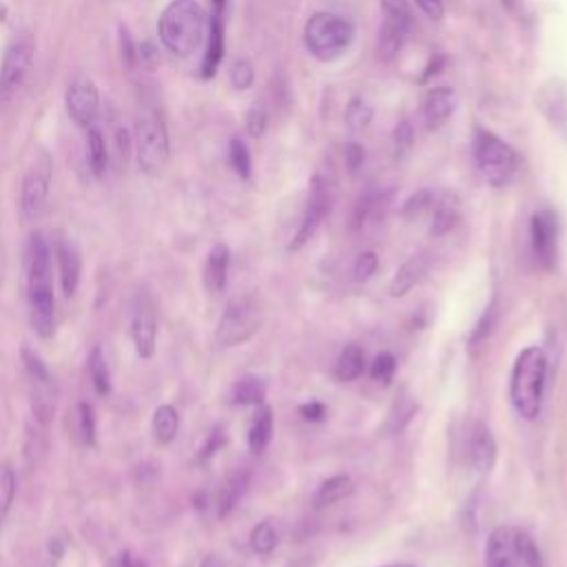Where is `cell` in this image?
Masks as SVG:
<instances>
[{
	"mask_svg": "<svg viewBox=\"0 0 567 567\" xmlns=\"http://www.w3.org/2000/svg\"><path fill=\"white\" fill-rule=\"evenodd\" d=\"M28 273V313L34 332L50 339L56 330V299H54V264L52 249L41 233H34L25 249Z\"/></svg>",
	"mask_w": 567,
	"mask_h": 567,
	"instance_id": "1",
	"label": "cell"
},
{
	"mask_svg": "<svg viewBox=\"0 0 567 567\" xmlns=\"http://www.w3.org/2000/svg\"><path fill=\"white\" fill-rule=\"evenodd\" d=\"M209 19L198 0H171L157 19V36L166 52L179 58L194 56L207 41Z\"/></svg>",
	"mask_w": 567,
	"mask_h": 567,
	"instance_id": "2",
	"label": "cell"
},
{
	"mask_svg": "<svg viewBox=\"0 0 567 567\" xmlns=\"http://www.w3.org/2000/svg\"><path fill=\"white\" fill-rule=\"evenodd\" d=\"M547 382V359L538 346H527L519 352L510 374V402L514 413L534 422L541 415Z\"/></svg>",
	"mask_w": 567,
	"mask_h": 567,
	"instance_id": "3",
	"label": "cell"
},
{
	"mask_svg": "<svg viewBox=\"0 0 567 567\" xmlns=\"http://www.w3.org/2000/svg\"><path fill=\"white\" fill-rule=\"evenodd\" d=\"M355 41V25L337 14H313L304 28V45L315 61L330 63L348 52Z\"/></svg>",
	"mask_w": 567,
	"mask_h": 567,
	"instance_id": "4",
	"label": "cell"
},
{
	"mask_svg": "<svg viewBox=\"0 0 567 567\" xmlns=\"http://www.w3.org/2000/svg\"><path fill=\"white\" fill-rule=\"evenodd\" d=\"M133 149L138 155V166L144 175L155 177L164 171L171 155L168 131L162 116L153 109H146L135 120Z\"/></svg>",
	"mask_w": 567,
	"mask_h": 567,
	"instance_id": "5",
	"label": "cell"
},
{
	"mask_svg": "<svg viewBox=\"0 0 567 567\" xmlns=\"http://www.w3.org/2000/svg\"><path fill=\"white\" fill-rule=\"evenodd\" d=\"M475 160L483 179L494 188L508 186L521 162L519 153L508 142L481 127L475 133Z\"/></svg>",
	"mask_w": 567,
	"mask_h": 567,
	"instance_id": "6",
	"label": "cell"
},
{
	"mask_svg": "<svg viewBox=\"0 0 567 567\" xmlns=\"http://www.w3.org/2000/svg\"><path fill=\"white\" fill-rule=\"evenodd\" d=\"M21 357H23L28 384H30L32 417L36 419V424L41 428H50L54 417H56V408H58L56 380L52 377L43 357L36 350H32L30 346H25L21 350Z\"/></svg>",
	"mask_w": 567,
	"mask_h": 567,
	"instance_id": "7",
	"label": "cell"
},
{
	"mask_svg": "<svg viewBox=\"0 0 567 567\" xmlns=\"http://www.w3.org/2000/svg\"><path fill=\"white\" fill-rule=\"evenodd\" d=\"M36 58V39L30 30L17 32L0 65V107L10 105L25 87Z\"/></svg>",
	"mask_w": 567,
	"mask_h": 567,
	"instance_id": "8",
	"label": "cell"
},
{
	"mask_svg": "<svg viewBox=\"0 0 567 567\" xmlns=\"http://www.w3.org/2000/svg\"><path fill=\"white\" fill-rule=\"evenodd\" d=\"M262 326V310L255 299L242 297L227 306L222 313L218 328H216V341L222 348H236L247 344Z\"/></svg>",
	"mask_w": 567,
	"mask_h": 567,
	"instance_id": "9",
	"label": "cell"
},
{
	"mask_svg": "<svg viewBox=\"0 0 567 567\" xmlns=\"http://www.w3.org/2000/svg\"><path fill=\"white\" fill-rule=\"evenodd\" d=\"M52 175H54L52 157H50V153H41L28 168L23 184H21L19 209H21V218L25 222L41 218V214L45 211L47 200H50Z\"/></svg>",
	"mask_w": 567,
	"mask_h": 567,
	"instance_id": "10",
	"label": "cell"
},
{
	"mask_svg": "<svg viewBox=\"0 0 567 567\" xmlns=\"http://www.w3.org/2000/svg\"><path fill=\"white\" fill-rule=\"evenodd\" d=\"M131 341L138 357L151 359L157 344V310L146 291L135 293L131 304Z\"/></svg>",
	"mask_w": 567,
	"mask_h": 567,
	"instance_id": "11",
	"label": "cell"
},
{
	"mask_svg": "<svg viewBox=\"0 0 567 567\" xmlns=\"http://www.w3.org/2000/svg\"><path fill=\"white\" fill-rule=\"evenodd\" d=\"M328 209H330V186L321 175H315L310 182V194H308L304 218L299 222V229H297L288 251H299L313 240V236L317 233Z\"/></svg>",
	"mask_w": 567,
	"mask_h": 567,
	"instance_id": "12",
	"label": "cell"
},
{
	"mask_svg": "<svg viewBox=\"0 0 567 567\" xmlns=\"http://www.w3.org/2000/svg\"><path fill=\"white\" fill-rule=\"evenodd\" d=\"M65 105H67L69 118L80 129L96 127V120L100 116V91L91 78H87V76L74 78L67 89Z\"/></svg>",
	"mask_w": 567,
	"mask_h": 567,
	"instance_id": "13",
	"label": "cell"
},
{
	"mask_svg": "<svg viewBox=\"0 0 567 567\" xmlns=\"http://www.w3.org/2000/svg\"><path fill=\"white\" fill-rule=\"evenodd\" d=\"M530 242L536 262L552 271L558 258V220L552 211H536L530 220Z\"/></svg>",
	"mask_w": 567,
	"mask_h": 567,
	"instance_id": "14",
	"label": "cell"
},
{
	"mask_svg": "<svg viewBox=\"0 0 567 567\" xmlns=\"http://www.w3.org/2000/svg\"><path fill=\"white\" fill-rule=\"evenodd\" d=\"M56 262H58V275H61V288L63 295L69 299L76 295L83 277V255L78 247L72 240H61L56 244Z\"/></svg>",
	"mask_w": 567,
	"mask_h": 567,
	"instance_id": "15",
	"label": "cell"
},
{
	"mask_svg": "<svg viewBox=\"0 0 567 567\" xmlns=\"http://www.w3.org/2000/svg\"><path fill=\"white\" fill-rule=\"evenodd\" d=\"M470 461L479 475H490L497 464V441L486 424H475L470 435Z\"/></svg>",
	"mask_w": 567,
	"mask_h": 567,
	"instance_id": "16",
	"label": "cell"
},
{
	"mask_svg": "<svg viewBox=\"0 0 567 567\" xmlns=\"http://www.w3.org/2000/svg\"><path fill=\"white\" fill-rule=\"evenodd\" d=\"M455 91L450 87H435L424 98V120L430 131L441 129L455 113Z\"/></svg>",
	"mask_w": 567,
	"mask_h": 567,
	"instance_id": "17",
	"label": "cell"
},
{
	"mask_svg": "<svg viewBox=\"0 0 567 567\" xmlns=\"http://www.w3.org/2000/svg\"><path fill=\"white\" fill-rule=\"evenodd\" d=\"M428 269H430V258L426 253L413 255L408 262H404L391 282V288H389L391 297H395V299L406 297L417 284H422L426 280Z\"/></svg>",
	"mask_w": 567,
	"mask_h": 567,
	"instance_id": "18",
	"label": "cell"
},
{
	"mask_svg": "<svg viewBox=\"0 0 567 567\" xmlns=\"http://www.w3.org/2000/svg\"><path fill=\"white\" fill-rule=\"evenodd\" d=\"M229 266H231V251L227 244H216L205 262V271H203V280L209 293L218 295L227 288L229 284Z\"/></svg>",
	"mask_w": 567,
	"mask_h": 567,
	"instance_id": "19",
	"label": "cell"
},
{
	"mask_svg": "<svg viewBox=\"0 0 567 567\" xmlns=\"http://www.w3.org/2000/svg\"><path fill=\"white\" fill-rule=\"evenodd\" d=\"M225 58V28L220 21V14H216L209 21V32H207V52L203 58V78H214L222 65Z\"/></svg>",
	"mask_w": 567,
	"mask_h": 567,
	"instance_id": "20",
	"label": "cell"
},
{
	"mask_svg": "<svg viewBox=\"0 0 567 567\" xmlns=\"http://www.w3.org/2000/svg\"><path fill=\"white\" fill-rule=\"evenodd\" d=\"M247 486H249V479L244 472H238L233 477H229L216 492L214 497V508H216V516L218 519H227L236 505L240 503V499L244 497L247 492Z\"/></svg>",
	"mask_w": 567,
	"mask_h": 567,
	"instance_id": "21",
	"label": "cell"
},
{
	"mask_svg": "<svg viewBox=\"0 0 567 567\" xmlns=\"http://www.w3.org/2000/svg\"><path fill=\"white\" fill-rule=\"evenodd\" d=\"M87 160L94 177L102 179L111 166V151L105 133L98 127L87 129Z\"/></svg>",
	"mask_w": 567,
	"mask_h": 567,
	"instance_id": "22",
	"label": "cell"
},
{
	"mask_svg": "<svg viewBox=\"0 0 567 567\" xmlns=\"http://www.w3.org/2000/svg\"><path fill=\"white\" fill-rule=\"evenodd\" d=\"M273 439V411L269 406H258L251 426H249V450L253 455H262Z\"/></svg>",
	"mask_w": 567,
	"mask_h": 567,
	"instance_id": "23",
	"label": "cell"
},
{
	"mask_svg": "<svg viewBox=\"0 0 567 567\" xmlns=\"http://www.w3.org/2000/svg\"><path fill=\"white\" fill-rule=\"evenodd\" d=\"M352 492H355L352 479H350L348 475H335V477H330L328 481H324V483L317 488L313 503H315L317 510H324V508H330V505L344 501V499L350 497Z\"/></svg>",
	"mask_w": 567,
	"mask_h": 567,
	"instance_id": "24",
	"label": "cell"
},
{
	"mask_svg": "<svg viewBox=\"0 0 567 567\" xmlns=\"http://www.w3.org/2000/svg\"><path fill=\"white\" fill-rule=\"evenodd\" d=\"M408 32H411L408 25L384 19V25L380 30V43H377V52H380V56L384 61H393L402 52Z\"/></svg>",
	"mask_w": 567,
	"mask_h": 567,
	"instance_id": "25",
	"label": "cell"
},
{
	"mask_svg": "<svg viewBox=\"0 0 567 567\" xmlns=\"http://www.w3.org/2000/svg\"><path fill=\"white\" fill-rule=\"evenodd\" d=\"M151 430H153V437H155V441L160 446L173 444L177 433H179V413L173 406H168V404L157 406L155 413H153Z\"/></svg>",
	"mask_w": 567,
	"mask_h": 567,
	"instance_id": "26",
	"label": "cell"
},
{
	"mask_svg": "<svg viewBox=\"0 0 567 567\" xmlns=\"http://www.w3.org/2000/svg\"><path fill=\"white\" fill-rule=\"evenodd\" d=\"M366 370V355L357 344H348L335 363V377L339 382H355Z\"/></svg>",
	"mask_w": 567,
	"mask_h": 567,
	"instance_id": "27",
	"label": "cell"
},
{
	"mask_svg": "<svg viewBox=\"0 0 567 567\" xmlns=\"http://www.w3.org/2000/svg\"><path fill=\"white\" fill-rule=\"evenodd\" d=\"M266 400V384L260 377H242L231 389V402L236 406H262Z\"/></svg>",
	"mask_w": 567,
	"mask_h": 567,
	"instance_id": "28",
	"label": "cell"
},
{
	"mask_svg": "<svg viewBox=\"0 0 567 567\" xmlns=\"http://www.w3.org/2000/svg\"><path fill=\"white\" fill-rule=\"evenodd\" d=\"M87 363H89V377H91L96 395L107 397L111 393V370H109V361L100 346L91 348Z\"/></svg>",
	"mask_w": 567,
	"mask_h": 567,
	"instance_id": "29",
	"label": "cell"
},
{
	"mask_svg": "<svg viewBox=\"0 0 567 567\" xmlns=\"http://www.w3.org/2000/svg\"><path fill=\"white\" fill-rule=\"evenodd\" d=\"M76 435L85 448H94L98 439V419L96 411L89 402H80L76 406Z\"/></svg>",
	"mask_w": 567,
	"mask_h": 567,
	"instance_id": "30",
	"label": "cell"
},
{
	"mask_svg": "<svg viewBox=\"0 0 567 567\" xmlns=\"http://www.w3.org/2000/svg\"><path fill=\"white\" fill-rule=\"evenodd\" d=\"M17 470L12 464H0V525L6 523L17 499Z\"/></svg>",
	"mask_w": 567,
	"mask_h": 567,
	"instance_id": "31",
	"label": "cell"
},
{
	"mask_svg": "<svg viewBox=\"0 0 567 567\" xmlns=\"http://www.w3.org/2000/svg\"><path fill=\"white\" fill-rule=\"evenodd\" d=\"M459 207L452 205L450 200H441L433 207V227L430 233L433 236H446L450 233L457 225H459Z\"/></svg>",
	"mask_w": 567,
	"mask_h": 567,
	"instance_id": "32",
	"label": "cell"
},
{
	"mask_svg": "<svg viewBox=\"0 0 567 567\" xmlns=\"http://www.w3.org/2000/svg\"><path fill=\"white\" fill-rule=\"evenodd\" d=\"M543 111L554 122V127H567V91L558 83L554 89L545 91Z\"/></svg>",
	"mask_w": 567,
	"mask_h": 567,
	"instance_id": "33",
	"label": "cell"
},
{
	"mask_svg": "<svg viewBox=\"0 0 567 567\" xmlns=\"http://www.w3.org/2000/svg\"><path fill=\"white\" fill-rule=\"evenodd\" d=\"M514 552L519 567H543L541 552L527 532L514 530Z\"/></svg>",
	"mask_w": 567,
	"mask_h": 567,
	"instance_id": "34",
	"label": "cell"
},
{
	"mask_svg": "<svg viewBox=\"0 0 567 567\" xmlns=\"http://www.w3.org/2000/svg\"><path fill=\"white\" fill-rule=\"evenodd\" d=\"M251 549L260 556H269L277 547V530L271 521H262L251 530Z\"/></svg>",
	"mask_w": 567,
	"mask_h": 567,
	"instance_id": "35",
	"label": "cell"
},
{
	"mask_svg": "<svg viewBox=\"0 0 567 567\" xmlns=\"http://www.w3.org/2000/svg\"><path fill=\"white\" fill-rule=\"evenodd\" d=\"M395 372H397V359L391 352H382L377 355L374 361L370 363V377L377 384H384L391 386L395 380Z\"/></svg>",
	"mask_w": 567,
	"mask_h": 567,
	"instance_id": "36",
	"label": "cell"
},
{
	"mask_svg": "<svg viewBox=\"0 0 567 567\" xmlns=\"http://www.w3.org/2000/svg\"><path fill=\"white\" fill-rule=\"evenodd\" d=\"M229 157H231L233 171L242 179H251V175H253V160H251V151H249L247 142H242L240 138H233L231 146H229Z\"/></svg>",
	"mask_w": 567,
	"mask_h": 567,
	"instance_id": "37",
	"label": "cell"
},
{
	"mask_svg": "<svg viewBox=\"0 0 567 567\" xmlns=\"http://www.w3.org/2000/svg\"><path fill=\"white\" fill-rule=\"evenodd\" d=\"M372 122V107L361 98H355L346 109V124L350 131H363Z\"/></svg>",
	"mask_w": 567,
	"mask_h": 567,
	"instance_id": "38",
	"label": "cell"
},
{
	"mask_svg": "<svg viewBox=\"0 0 567 567\" xmlns=\"http://www.w3.org/2000/svg\"><path fill=\"white\" fill-rule=\"evenodd\" d=\"M109 151H111V155H113L111 162H116L118 168L127 166L129 155H131V151H133V138H131V133H129L127 127H116V131H113V144H111Z\"/></svg>",
	"mask_w": 567,
	"mask_h": 567,
	"instance_id": "39",
	"label": "cell"
},
{
	"mask_svg": "<svg viewBox=\"0 0 567 567\" xmlns=\"http://www.w3.org/2000/svg\"><path fill=\"white\" fill-rule=\"evenodd\" d=\"M494 321H497V310H494V304L490 308H486V313L481 315V319L477 321V326L472 328L470 337H468V348L475 350V348H481L488 337L492 335V328H494Z\"/></svg>",
	"mask_w": 567,
	"mask_h": 567,
	"instance_id": "40",
	"label": "cell"
},
{
	"mask_svg": "<svg viewBox=\"0 0 567 567\" xmlns=\"http://www.w3.org/2000/svg\"><path fill=\"white\" fill-rule=\"evenodd\" d=\"M417 408H419V406L415 404L413 397H400L397 404H395V408H393V413H391V430H393V433L402 430V428L413 419V415L417 413Z\"/></svg>",
	"mask_w": 567,
	"mask_h": 567,
	"instance_id": "41",
	"label": "cell"
},
{
	"mask_svg": "<svg viewBox=\"0 0 567 567\" xmlns=\"http://www.w3.org/2000/svg\"><path fill=\"white\" fill-rule=\"evenodd\" d=\"M382 10H384V19L404 23V25H413V10L408 6V0H382Z\"/></svg>",
	"mask_w": 567,
	"mask_h": 567,
	"instance_id": "42",
	"label": "cell"
},
{
	"mask_svg": "<svg viewBox=\"0 0 567 567\" xmlns=\"http://www.w3.org/2000/svg\"><path fill=\"white\" fill-rule=\"evenodd\" d=\"M229 78H231V85L238 89V91H244L253 85L255 80V74H253V65L249 61H236L231 65V72H229Z\"/></svg>",
	"mask_w": 567,
	"mask_h": 567,
	"instance_id": "43",
	"label": "cell"
},
{
	"mask_svg": "<svg viewBox=\"0 0 567 567\" xmlns=\"http://www.w3.org/2000/svg\"><path fill=\"white\" fill-rule=\"evenodd\" d=\"M225 444H227V433H225L222 426H216V428L209 433L205 446H203L200 452H198V464H207L209 459H214V457L218 455V450H220Z\"/></svg>",
	"mask_w": 567,
	"mask_h": 567,
	"instance_id": "44",
	"label": "cell"
},
{
	"mask_svg": "<svg viewBox=\"0 0 567 567\" xmlns=\"http://www.w3.org/2000/svg\"><path fill=\"white\" fill-rule=\"evenodd\" d=\"M433 207H435V196H433L430 192H419V194H415V196L406 203L404 216H406V218H419V216H424L426 211H430Z\"/></svg>",
	"mask_w": 567,
	"mask_h": 567,
	"instance_id": "45",
	"label": "cell"
},
{
	"mask_svg": "<svg viewBox=\"0 0 567 567\" xmlns=\"http://www.w3.org/2000/svg\"><path fill=\"white\" fill-rule=\"evenodd\" d=\"M377 266H380V260H377V255H374L372 251L361 253V255L355 260V269H352L355 280H357V282L370 280V277L377 273Z\"/></svg>",
	"mask_w": 567,
	"mask_h": 567,
	"instance_id": "46",
	"label": "cell"
},
{
	"mask_svg": "<svg viewBox=\"0 0 567 567\" xmlns=\"http://www.w3.org/2000/svg\"><path fill=\"white\" fill-rule=\"evenodd\" d=\"M266 124H269V113H266L264 105H253L251 111H249V116H247V129H249V133H251L253 138H260V135L264 133Z\"/></svg>",
	"mask_w": 567,
	"mask_h": 567,
	"instance_id": "47",
	"label": "cell"
},
{
	"mask_svg": "<svg viewBox=\"0 0 567 567\" xmlns=\"http://www.w3.org/2000/svg\"><path fill=\"white\" fill-rule=\"evenodd\" d=\"M107 567H149V563L140 554H135L131 549H120L118 554H113L109 558Z\"/></svg>",
	"mask_w": 567,
	"mask_h": 567,
	"instance_id": "48",
	"label": "cell"
},
{
	"mask_svg": "<svg viewBox=\"0 0 567 567\" xmlns=\"http://www.w3.org/2000/svg\"><path fill=\"white\" fill-rule=\"evenodd\" d=\"M413 144V127L408 122L400 124L397 131H395V155L402 157Z\"/></svg>",
	"mask_w": 567,
	"mask_h": 567,
	"instance_id": "49",
	"label": "cell"
},
{
	"mask_svg": "<svg viewBox=\"0 0 567 567\" xmlns=\"http://www.w3.org/2000/svg\"><path fill=\"white\" fill-rule=\"evenodd\" d=\"M417 8L430 19V21H441L444 19V0H417Z\"/></svg>",
	"mask_w": 567,
	"mask_h": 567,
	"instance_id": "50",
	"label": "cell"
},
{
	"mask_svg": "<svg viewBox=\"0 0 567 567\" xmlns=\"http://www.w3.org/2000/svg\"><path fill=\"white\" fill-rule=\"evenodd\" d=\"M299 415L306 419V422H321L326 417V408L324 404L319 402H308L304 406H299Z\"/></svg>",
	"mask_w": 567,
	"mask_h": 567,
	"instance_id": "51",
	"label": "cell"
},
{
	"mask_svg": "<svg viewBox=\"0 0 567 567\" xmlns=\"http://www.w3.org/2000/svg\"><path fill=\"white\" fill-rule=\"evenodd\" d=\"M346 162H348L350 171H357L363 164V149L359 144H350L346 149Z\"/></svg>",
	"mask_w": 567,
	"mask_h": 567,
	"instance_id": "52",
	"label": "cell"
},
{
	"mask_svg": "<svg viewBox=\"0 0 567 567\" xmlns=\"http://www.w3.org/2000/svg\"><path fill=\"white\" fill-rule=\"evenodd\" d=\"M155 61H157V54H155L153 45L144 43V45L140 47V52H138V63H142L144 67H153V65H155Z\"/></svg>",
	"mask_w": 567,
	"mask_h": 567,
	"instance_id": "53",
	"label": "cell"
},
{
	"mask_svg": "<svg viewBox=\"0 0 567 567\" xmlns=\"http://www.w3.org/2000/svg\"><path fill=\"white\" fill-rule=\"evenodd\" d=\"M50 552H52V560H61L65 547H63V543H61L58 538H54V541L50 543Z\"/></svg>",
	"mask_w": 567,
	"mask_h": 567,
	"instance_id": "54",
	"label": "cell"
},
{
	"mask_svg": "<svg viewBox=\"0 0 567 567\" xmlns=\"http://www.w3.org/2000/svg\"><path fill=\"white\" fill-rule=\"evenodd\" d=\"M200 567H222V560H220L218 556H207V558L200 563Z\"/></svg>",
	"mask_w": 567,
	"mask_h": 567,
	"instance_id": "55",
	"label": "cell"
},
{
	"mask_svg": "<svg viewBox=\"0 0 567 567\" xmlns=\"http://www.w3.org/2000/svg\"><path fill=\"white\" fill-rule=\"evenodd\" d=\"M214 6H216V14H222L227 0H214Z\"/></svg>",
	"mask_w": 567,
	"mask_h": 567,
	"instance_id": "56",
	"label": "cell"
},
{
	"mask_svg": "<svg viewBox=\"0 0 567 567\" xmlns=\"http://www.w3.org/2000/svg\"><path fill=\"white\" fill-rule=\"evenodd\" d=\"M386 567H417L413 563H393V565H386Z\"/></svg>",
	"mask_w": 567,
	"mask_h": 567,
	"instance_id": "57",
	"label": "cell"
},
{
	"mask_svg": "<svg viewBox=\"0 0 567 567\" xmlns=\"http://www.w3.org/2000/svg\"><path fill=\"white\" fill-rule=\"evenodd\" d=\"M505 3H514V0H505Z\"/></svg>",
	"mask_w": 567,
	"mask_h": 567,
	"instance_id": "58",
	"label": "cell"
}]
</instances>
